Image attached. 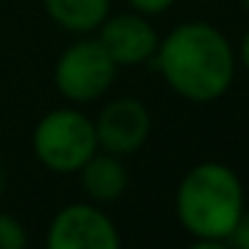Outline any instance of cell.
<instances>
[{
	"instance_id": "obj_14",
	"label": "cell",
	"mask_w": 249,
	"mask_h": 249,
	"mask_svg": "<svg viewBox=\"0 0 249 249\" xmlns=\"http://www.w3.org/2000/svg\"><path fill=\"white\" fill-rule=\"evenodd\" d=\"M238 62H241V67L249 72V30L244 33L241 43H238Z\"/></svg>"
},
{
	"instance_id": "obj_1",
	"label": "cell",
	"mask_w": 249,
	"mask_h": 249,
	"mask_svg": "<svg viewBox=\"0 0 249 249\" xmlns=\"http://www.w3.org/2000/svg\"><path fill=\"white\" fill-rule=\"evenodd\" d=\"M163 83L188 102L225 97L236 78V51L209 22H182L158 43L153 56Z\"/></svg>"
},
{
	"instance_id": "obj_6",
	"label": "cell",
	"mask_w": 249,
	"mask_h": 249,
	"mask_svg": "<svg viewBox=\"0 0 249 249\" xmlns=\"http://www.w3.org/2000/svg\"><path fill=\"white\" fill-rule=\"evenodd\" d=\"M94 131H97L99 150L113 153L124 158L137 153L153 131V118L145 102L134 97H118L110 99L99 115L94 118Z\"/></svg>"
},
{
	"instance_id": "obj_10",
	"label": "cell",
	"mask_w": 249,
	"mask_h": 249,
	"mask_svg": "<svg viewBox=\"0 0 249 249\" xmlns=\"http://www.w3.org/2000/svg\"><path fill=\"white\" fill-rule=\"evenodd\" d=\"M0 249H27V228L11 212H0Z\"/></svg>"
},
{
	"instance_id": "obj_16",
	"label": "cell",
	"mask_w": 249,
	"mask_h": 249,
	"mask_svg": "<svg viewBox=\"0 0 249 249\" xmlns=\"http://www.w3.org/2000/svg\"><path fill=\"white\" fill-rule=\"evenodd\" d=\"M241 6H244V8H247V11H249V0H241Z\"/></svg>"
},
{
	"instance_id": "obj_5",
	"label": "cell",
	"mask_w": 249,
	"mask_h": 249,
	"mask_svg": "<svg viewBox=\"0 0 249 249\" xmlns=\"http://www.w3.org/2000/svg\"><path fill=\"white\" fill-rule=\"evenodd\" d=\"M46 249H121V233L99 204L78 201L54 214Z\"/></svg>"
},
{
	"instance_id": "obj_9",
	"label": "cell",
	"mask_w": 249,
	"mask_h": 249,
	"mask_svg": "<svg viewBox=\"0 0 249 249\" xmlns=\"http://www.w3.org/2000/svg\"><path fill=\"white\" fill-rule=\"evenodd\" d=\"M49 19L65 33H97L110 17V0H43Z\"/></svg>"
},
{
	"instance_id": "obj_13",
	"label": "cell",
	"mask_w": 249,
	"mask_h": 249,
	"mask_svg": "<svg viewBox=\"0 0 249 249\" xmlns=\"http://www.w3.org/2000/svg\"><path fill=\"white\" fill-rule=\"evenodd\" d=\"M188 249H233L228 241H217V238H196Z\"/></svg>"
},
{
	"instance_id": "obj_11",
	"label": "cell",
	"mask_w": 249,
	"mask_h": 249,
	"mask_svg": "<svg viewBox=\"0 0 249 249\" xmlns=\"http://www.w3.org/2000/svg\"><path fill=\"white\" fill-rule=\"evenodd\" d=\"M126 3L131 6V11H140L145 17H158V14H166L177 0H126Z\"/></svg>"
},
{
	"instance_id": "obj_15",
	"label": "cell",
	"mask_w": 249,
	"mask_h": 249,
	"mask_svg": "<svg viewBox=\"0 0 249 249\" xmlns=\"http://www.w3.org/2000/svg\"><path fill=\"white\" fill-rule=\"evenodd\" d=\"M3 190H6V172H3V163H0V198H3Z\"/></svg>"
},
{
	"instance_id": "obj_12",
	"label": "cell",
	"mask_w": 249,
	"mask_h": 249,
	"mask_svg": "<svg viewBox=\"0 0 249 249\" xmlns=\"http://www.w3.org/2000/svg\"><path fill=\"white\" fill-rule=\"evenodd\" d=\"M228 244H231L233 249H249V209L241 212L236 228H233L231 236H228Z\"/></svg>"
},
{
	"instance_id": "obj_3",
	"label": "cell",
	"mask_w": 249,
	"mask_h": 249,
	"mask_svg": "<svg viewBox=\"0 0 249 249\" xmlns=\"http://www.w3.org/2000/svg\"><path fill=\"white\" fill-rule=\"evenodd\" d=\"M97 150L94 121L75 107L51 110L33 129V156L49 172L78 174Z\"/></svg>"
},
{
	"instance_id": "obj_4",
	"label": "cell",
	"mask_w": 249,
	"mask_h": 249,
	"mask_svg": "<svg viewBox=\"0 0 249 249\" xmlns=\"http://www.w3.org/2000/svg\"><path fill=\"white\" fill-rule=\"evenodd\" d=\"M118 75V65L99 38H81L67 46L54 65V89L72 105L97 102Z\"/></svg>"
},
{
	"instance_id": "obj_8",
	"label": "cell",
	"mask_w": 249,
	"mask_h": 249,
	"mask_svg": "<svg viewBox=\"0 0 249 249\" xmlns=\"http://www.w3.org/2000/svg\"><path fill=\"white\" fill-rule=\"evenodd\" d=\"M78 179H81V190L91 204H113L129 188V172H126L124 161L113 153L97 150L81 169H78Z\"/></svg>"
},
{
	"instance_id": "obj_2",
	"label": "cell",
	"mask_w": 249,
	"mask_h": 249,
	"mask_svg": "<svg viewBox=\"0 0 249 249\" xmlns=\"http://www.w3.org/2000/svg\"><path fill=\"white\" fill-rule=\"evenodd\" d=\"M244 209L241 177L225 163H196L177 185L174 212L179 225L193 238L228 241Z\"/></svg>"
},
{
	"instance_id": "obj_7",
	"label": "cell",
	"mask_w": 249,
	"mask_h": 249,
	"mask_svg": "<svg viewBox=\"0 0 249 249\" xmlns=\"http://www.w3.org/2000/svg\"><path fill=\"white\" fill-rule=\"evenodd\" d=\"M97 33L99 43L107 49V54L118 67H137L150 62L161 43L156 27L150 24V17L140 11L107 17Z\"/></svg>"
}]
</instances>
